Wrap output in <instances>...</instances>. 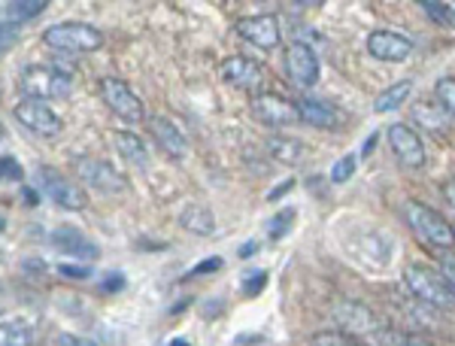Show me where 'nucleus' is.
<instances>
[{"mask_svg": "<svg viewBox=\"0 0 455 346\" xmlns=\"http://www.w3.org/2000/svg\"><path fill=\"white\" fill-rule=\"evenodd\" d=\"M19 89L25 98L37 100H64L74 91V70L61 64H27L19 74Z\"/></svg>", "mask_w": 455, "mask_h": 346, "instance_id": "f257e3e1", "label": "nucleus"}, {"mask_svg": "<svg viewBox=\"0 0 455 346\" xmlns=\"http://www.w3.org/2000/svg\"><path fill=\"white\" fill-rule=\"evenodd\" d=\"M43 43L64 55L98 52L104 46V31L89 25V21H58V25H49L43 31Z\"/></svg>", "mask_w": 455, "mask_h": 346, "instance_id": "f03ea898", "label": "nucleus"}, {"mask_svg": "<svg viewBox=\"0 0 455 346\" xmlns=\"http://www.w3.org/2000/svg\"><path fill=\"white\" fill-rule=\"evenodd\" d=\"M404 286L410 288L413 298L422 301L431 310H455V288L446 283L443 273L425 264H410L404 271Z\"/></svg>", "mask_w": 455, "mask_h": 346, "instance_id": "7ed1b4c3", "label": "nucleus"}, {"mask_svg": "<svg viewBox=\"0 0 455 346\" xmlns=\"http://www.w3.org/2000/svg\"><path fill=\"white\" fill-rule=\"evenodd\" d=\"M404 216H407L410 228H413L428 247L443 249V252L455 249V228L437 210L419 204V201H407V204H404Z\"/></svg>", "mask_w": 455, "mask_h": 346, "instance_id": "20e7f679", "label": "nucleus"}, {"mask_svg": "<svg viewBox=\"0 0 455 346\" xmlns=\"http://www.w3.org/2000/svg\"><path fill=\"white\" fill-rule=\"evenodd\" d=\"M98 89H100V100H104V104L110 106V110H113L115 115H119V119L131 122V125L149 119L143 98L137 95V91L125 83V79H119V76H104V79H100Z\"/></svg>", "mask_w": 455, "mask_h": 346, "instance_id": "39448f33", "label": "nucleus"}, {"mask_svg": "<svg viewBox=\"0 0 455 346\" xmlns=\"http://www.w3.org/2000/svg\"><path fill=\"white\" fill-rule=\"evenodd\" d=\"M37 189L52 201L55 207L70 213H82L89 207V194L79 189L76 183H70L64 173H58L52 168H37Z\"/></svg>", "mask_w": 455, "mask_h": 346, "instance_id": "423d86ee", "label": "nucleus"}, {"mask_svg": "<svg viewBox=\"0 0 455 346\" xmlns=\"http://www.w3.org/2000/svg\"><path fill=\"white\" fill-rule=\"evenodd\" d=\"M12 115H16V122L21 128H27V131L37 134V137H46V140L58 137V134H61V128H64L61 115H58L52 106L46 104V100H37V98L16 100Z\"/></svg>", "mask_w": 455, "mask_h": 346, "instance_id": "0eeeda50", "label": "nucleus"}, {"mask_svg": "<svg viewBox=\"0 0 455 346\" xmlns=\"http://www.w3.org/2000/svg\"><path fill=\"white\" fill-rule=\"evenodd\" d=\"M74 170H76V177L89 185V189H95L100 194L128 192V177L115 168V164L104 161V158H89V155H85L74 164Z\"/></svg>", "mask_w": 455, "mask_h": 346, "instance_id": "6e6552de", "label": "nucleus"}, {"mask_svg": "<svg viewBox=\"0 0 455 346\" xmlns=\"http://www.w3.org/2000/svg\"><path fill=\"white\" fill-rule=\"evenodd\" d=\"M283 64H286V76L292 79L294 89L307 91V89H313V85L319 83V74H322L319 55H316L307 43H301V40L288 43Z\"/></svg>", "mask_w": 455, "mask_h": 346, "instance_id": "1a4fd4ad", "label": "nucleus"}, {"mask_svg": "<svg viewBox=\"0 0 455 346\" xmlns=\"http://www.w3.org/2000/svg\"><path fill=\"white\" fill-rule=\"evenodd\" d=\"M234 34L240 40H247L249 46L255 49H277L279 40H283V31H279V19L273 12H264V16H247L234 21Z\"/></svg>", "mask_w": 455, "mask_h": 346, "instance_id": "9d476101", "label": "nucleus"}, {"mask_svg": "<svg viewBox=\"0 0 455 346\" xmlns=\"http://www.w3.org/2000/svg\"><path fill=\"white\" fill-rule=\"evenodd\" d=\"M252 115L271 128H286V125H298L301 122L298 104L283 95H271V91H262V95L252 98Z\"/></svg>", "mask_w": 455, "mask_h": 346, "instance_id": "9b49d317", "label": "nucleus"}, {"mask_svg": "<svg viewBox=\"0 0 455 346\" xmlns=\"http://www.w3.org/2000/svg\"><path fill=\"white\" fill-rule=\"evenodd\" d=\"M388 146H392L395 158H398L401 164H407V168H422L425 164V143L422 137L416 134L413 125H407V122H395V125H388Z\"/></svg>", "mask_w": 455, "mask_h": 346, "instance_id": "f8f14e48", "label": "nucleus"}, {"mask_svg": "<svg viewBox=\"0 0 455 346\" xmlns=\"http://www.w3.org/2000/svg\"><path fill=\"white\" fill-rule=\"evenodd\" d=\"M222 79L231 85V89H240V91H258L264 85V70L258 61H252L247 55H231L222 61L219 67Z\"/></svg>", "mask_w": 455, "mask_h": 346, "instance_id": "ddd939ff", "label": "nucleus"}, {"mask_svg": "<svg viewBox=\"0 0 455 346\" xmlns=\"http://www.w3.org/2000/svg\"><path fill=\"white\" fill-rule=\"evenodd\" d=\"M49 243L61 252V256L67 258H79V262H95V258L100 256V247L95 240H91L85 231H79L74 225H61L55 228L52 234H49Z\"/></svg>", "mask_w": 455, "mask_h": 346, "instance_id": "4468645a", "label": "nucleus"}, {"mask_svg": "<svg viewBox=\"0 0 455 346\" xmlns=\"http://www.w3.org/2000/svg\"><path fill=\"white\" fill-rule=\"evenodd\" d=\"M367 52L377 58V61L404 64L410 55H413V40L404 37V34H398V31L382 28V31H373L371 37H367Z\"/></svg>", "mask_w": 455, "mask_h": 346, "instance_id": "2eb2a0df", "label": "nucleus"}, {"mask_svg": "<svg viewBox=\"0 0 455 346\" xmlns=\"http://www.w3.org/2000/svg\"><path fill=\"white\" fill-rule=\"evenodd\" d=\"M149 131L155 137V143L164 149V155H170L173 161H183L185 155H189V140H185V134L177 128V122L168 119V115H149Z\"/></svg>", "mask_w": 455, "mask_h": 346, "instance_id": "dca6fc26", "label": "nucleus"}, {"mask_svg": "<svg viewBox=\"0 0 455 346\" xmlns=\"http://www.w3.org/2000/svg\"><path fill=\"white\" fill-rule=\"evenodd\" d=\"M294 104H298V115H301L303 125L322 128V131H331V128L341 125V113H337L334 106L328 104V100L303 95V98L294 100Z\"/></svg>", "mask_w": 455, "mask_h": 346, "instance_id": "f3484780", "label": "nucleus"}, {"mask_svg": "<svg viewBox=\"0 0 455 346\" xmlns=\"http://www.w3.org/2000/svg\"><path fill=\"white\" fill-rule=\"evenodd\" d=\"M113 140H115V149H119L122 158H128V161L137 164V168H149V146H146V140H143L140 134L115 131Z\"/></svg>", "mask_w": 455, "mask_h": 346, "instance_id": "a211bd4d", "label": "nucleus"}, {"mask_svg": "<svg viewBox=\"0 0 455 346\" xmlns=\"http://www.w3.org/2000/svg\"><path fill=\"white\" fill-rule=\"evenodd\" d=\"M179 225L194 237H209V234H216V216H213V210H207V207L189 204L183 213H179Z\"/></svg>", "mask_w": 455, "mask_h": 346, "instance_id": "6ab92c4d", "label": "nucleus"}, {"mask_svg": "<svg viewBox=\"0 0 455 346\" xmlns=\"http://www.w3.org/2000/svg\"><path fill=\"white\" fill-rule=\"evenodd\" d=\"M267 153L279 164H301L303 155H307V146L301 140H294V137H271L267 140Z\"/></svg>", "mask_w": 455, "mask_h": 346, "instance_id": "aec40b11", "label": "nucleus"}, {"mask_svg": "<svg viewBox=\"0 0 455 346\" xmlns=\"http://www.w3.org/2000/svg\"><path fill=\"white\" fill-rule=\"evenodd\" d=\"M413 95V79H398L395 85H388V89H382L377 100H373V110L377 113H395L404 106V100Z\"/></svg>", "mask_w": 455, "mask_h": 346, "instance_id": "412c9836", "label": "nucleus"}, {"mask_svg": "<svg viewBox=\"0 0 455 346\" xmlns=\"http://www.w3.org/2000/svg\"><path fill=\"white\" fill-rule=\"evenodd\" d=\"M4 10H6V21L19 25V21H31V19H37L40 12H46V0H12Z\"/></svg>", "mask_w": 455, "mask_h": 346, "instance_id": "4be33fe9", "label": "nucleus"}, {"mask_svg": "<svg viewBox=\"0 0 455 346\" xmlns=\"http://www.w3.org/2000/svg\"><path fill=\"white\" fill-rule=\"evenodd\" d=\"M34 328L27 322H0V346H31Z\"/></svg>", "mask_w": 455, "mask_h": 346, "instance_id": "5701e85b", "label": "nucleus"}, {"mask_svg": "<svg viewBox=\"0 0 455 346\" xmlns=\"http://www.w3.org/2000/svg\"><path fill=\"white\" fill-rule=\"evenodd\" d=\"M413 119L419 122L422 128H431V131H437V134H443L446 131V115L443 110H431L428 104H416L413 106Z\"/></svg>", "mask_w": 455, "mask_h": 346, "instance_id": "b1692460", "label": "nucleus"}, {"mask_svg": "<svg viewBox=\"0 0 455 346\" xmlns=\"http://www.w3.org/2000/svg\"><path fill=\"white\" fill-rule=\"evenodd\" d=\"M373 341L382 346H435L431 341H425V337L410 334V331H386V328H382Z\"/></svg>", "mask_w": 455, "mask_h": 346, "instance_id": "393cba45", "label": "nucleus"}, {"mask_svg": "<svg viewBox=\"0 0 455 346\" xmlns=\"http://www.w3.org/2000/svg\"><path fill=\"white\" fill-rule=\"evenodd\" d=\"M310 346H365V343H361L358 337L346 334V331L328 328V331H316V334L310 337Z\"/></svg>", "mask_w": 455, "mask_h": 346, "instance_id": "a878e982", "label": "nucleus"}, {"mask_svg": "<svg viewBox=\"0 0 455 346\" xmlns=\"http://www.w3.org/2000/svg\"><path fill=\"white\" fill-rule=\"evenodd\" d=\"M435 98L440 104V110H443L450 119H455V76H443L437 79L435 85Z\"/></svg>", "mask_w": 455, "mask_h": 346, "instance_id": "bb28decb", "label": "nucleus"}, {"mask_svg": "<svg viewBox=\"0 0 455 346\" xmlns=\"http://www.w3.org/2000/svg\"><path fill=\"white\" fill-rule=\"evenodd\" d=\"M356 170H358V155L349 153V155L337 158L328 177H331V183H334V185H343V183H349V179L356 177Z\"/></svg>", "mask_w": 455, "mask_h": 346, "instance_id": "cd10ccee", "label": "nucleus"}, {"mask_svg": "<svg viewBox=\"0 0 455 346\" xmlns=\"http://www.w3.org/2000/svg\"><path fill=\"white\" fill-rule=\"evenodd\" d=\"M419 6H422V10L428 12V19H435L437 25H455L450 4H440V0H422Z\"/></svg>", "mask_w": 455, "mask_h": 346, "instance_id": "c85d7f7f", "label": "nucleus"}, {"mask_svg": "<svg viewBox=\"0 0 455 346\" xmlns=\"http://www.w3.org/2000/svg\"><path fill=\"white\" fill-rule=\"evenodd\" d=\"M292 219H294V210H283V213H277L271 222H267V234H271V240H279L283 234H288V225H292Z\"/></svg>", "mask_w": 455, "mask_h": 346, "instance_id": "c756f323", "label": "nucleus"}, {"mask_svg": "<svg viewBox=\"0 0 455 346\" xmlns=\"http://www.w3.org/2000/svg\"><path fill=\"white\" fill-rule=\"evenodd\" d=\"M16 40H19V25H12V21H0V55L10 52Z\"/></svg>", "mask_w": 455, "mask_h": 346, "instance_id": "7c9ffc66", "label": "nucleus"}, {"mask_svg": "<svg viewBox=\"0 0 455 346\" xmlns=\"http://www.w3.org/2000/svg\"><path fill=\"white\" fill-rule=\"evenodd\" d=\"M437 271L443 273V279L455 288V252H443V256L437 258Z\"/></svg>", "mask_w": 455, "mask_h": 346, "instance_id": "2f4dec72", "label": "nucleus"}, {"mask_svg": "<svg viewBox=\"0 0 455 346\" xmlns=\"http://www.w3.org/2000/svg\"><path fill=\"white\" fill-rule=\"evenodd\" d=\"M0 179H12V183H21V164L16 158H0Z\"/></svg>", "mask_w": 455, "mask_h": 346, "instance_id": "473e14b6", "label": "nucleus"}, {"mask_svg": "<svg viewBox=\"0 0 455 346\" xmlns=\"http://www.w3.org/2000/svg\"><path fill=\"white\" fill-rule=\"evenodd\" d=\"M58 273H61V277H67V279H89L91 277L89 264H70V262L58 264Z\"/></svg>", "mask_w": 455, "mask_h": 346, "instance_id": "72a5a7b5", "label": "nucleus"}, {"mask_svg": "<svg viewBox=\"0 0 455 346\" xmlns=\"http://www.w3.org/2000/svg\"><path fill=\"white\" fill-rule=\"evenodd\" d=\"M267 283V271H252L247 277V283H243V292L247 295H258Z\"/></svg>", "mask_w": 455, "mask_h": 346, "instance_id": "f704fd0d", "label": "nucleus"}, {"mask_svg": "<svg viewBox=\"0 0 455 346\" xmlns=\"http://www.w3.org/2000/svg\"><path fill=\"white\" fill-rule=\"evenodd\" d=\"M55 346H98L95 341H89V337H79V334H58L55 337Z\"/></svg>", "mask_w": 455, "mask_h": 346, "instance_id": "c9c22d12", "label": "nucleus"}, {"mask_svg": "<svg viewBox=\"0 0 455 346\" xmlns=\"http://www.w3.org/2000/svg\"><path fill=\"white\" fill-rule=\"evenodd\" d=\"M222 268V258H207V262L194 264V268L189 271V277H204V273H213Z\"/></svg>", "mask_w": 455, "mask_h": 346, "instance_id": "e433bc0d", "label": "nucleus"}, {"mask_svg": "<svg viewBox=\"0 0 455 346\" xmlns=\"http://www.w3.org/2000/svg\"><path fill=\"white\" fill-rule=\"evenodd\" d=\"M106 279H110V283H104L106 292H113V288L115 292H122V288H125V277H122V273H110Z\"/></svg>", "mask_w": 455, "mask_h": 346, "instance_id": "4c0bfd02", "label": "nucleus"}, {"mask_svg": "<svg viewBox=\"0 0 455 346\" xmlns=\"http://www.w3.org/2000/svg\"><path fill=\"white\" fill-rule=\"evenodd\" d=\"M443 198L450 201V207L455 210V179H450V183H443Z\"/></svg>", "mask_w": 455, "mask_h": 346, "instance_id": "58836bf2", "label": "nucleus"}, {"mask_svg": "<svg viewBox=\"0 0 455 346\" xmlns=\"http://www.w3.org/2000/svg\"><path fill=\"white\" fill-rule=\"evenodd\" d=\"M292 189H294V179H286V185H279V189L271 192V201H277L279 194H286V192H292Z\"/></svg>", "mask_w": 455, "mask_h": 346, "instance_id": "ea45409f", "label": "nucleus"}, {"mask_svg": "<svg viewBox=\"0 0 455 346\" xmlns=\"http://www.w3.org/2000/svg\"><path fill=\"white\" fill-rule=\"evenodd\" d=\"M25 198H27V204H37V194H34L31 189H25Z\"/></svg>", "mask_w": 455, "mask_h": 346, "instance_id": "a19ab883", "label": "nucleus"}, {"mask_svg": "<svg viewBox=\"0 0 455 346\" xmlns=\"http://www.w3.org/2000/svg\"><path fill=\"white\" fill-rule=\"evenodd\" d=\"M252 249H255V243H247V247L240 249V256H243V258H249V252H252Z\"/></svg>", "mask_w": 455, "mask_h": 346, "instance_id": "79ce46f5", "label": "nucleus"}, {"mask_svg": "<svg viewBox=\"0 0 455 346\" xmlns=\"http://www.w3.org/2000/svg\"><path fill=\"white\" fill-rule=\"evenodd\" d=\"M170 346H192V343L183 341V337H177V341H170Z\"/></svg>", "mask_w": 455, "mask_h": 346, "instance_id": "37998d69", "label": "nucleus"}, {"mask_svg": "<svg viewBox=\"0 0 455 346\" xmlns=\"http://www.w3.org/2000/svg\"><path fill=\"white\" fill-rule=\"evenodd\" d=\"M6 225V222H4V216H0V228H4Z\"/></svg>", "mask_w": 455, "mask_h": 346, "instance_id": "c03bdc74", "label": "nucleus"}, {"mask_svg": "<svg viewBox=\"0 0 455 346\" xmlns=\"http://www.w3.org/2000/svg\"><path fill=\"white\" fill-rule=\"evenodd\" d=\"M450 10H452V16H455V4H450Z\"/></svg>", "mask_w": 455, "mask_h": 346, "instance_id": "a18cd8bd", "label": "nucleus"}, {"mask_svg": "<svg viewBox=\"0 0 455 346\" xmlns=\"http://www.w3.org/2000/svg\"><path fill=\"white\" fill-rule=\"evenodd\" d=\"M0 183H4V179H0Z\"/></svg>", "mask_w": 455, "mask_h": 346, "instance_id": "49530a36", "label": "nucleus"}]
</instances>
